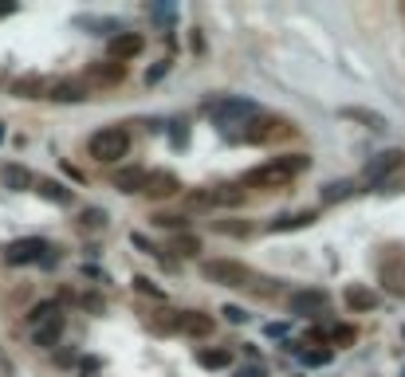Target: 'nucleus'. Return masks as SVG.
Returning <instances> with one entry per match:
<instances>
[{"mask_svg": "<svg viewBox=\"0 0 405 377\" xmlns=\"http://www.w3.org/2000/svg\"><path fill=\"white\" fill-rule=\"evenodd\" d=\"M311 165L307 154H284V157H271L268 165H256V169L244 173V185L248 188H279L287 185L291 177H299L303 169Z\"/></svg>", "mask_w": 405, "mask_h": 377, "instance_id": "1", "label": "nucleus"}, {"mask_svg": "<svg viewBox=\"0 0 405 377\" xmlns=\"http://www.w3.org/2000/svg\"><path fill=\"white\" fill-rule=\"evenodd\" d=\"M201 275H205L209 283H221V287H248L256 291V271L244 263H236V259H205L201 263Z\"/></svg>", "mask_w": 405, "mask_h": 377, "instance_id": "2", "label": "nucleus"}, {"mask_svg": "<svg viewBox=\"0 0 405 377\" xmlns=\"http://www.w3.org/2000/svg\"><path fill=\"white\" fill-rule=\"evenodd\" d=\"M87 149H91L95 161H119V157H126V149H130V134L122 130V126H103V130L91 134Z\"/></svg>", "mask_w": 405, "mask_h": 377, "instance_id": "3", "label": "nucleus"}, {"mask_svg": "<svg viewBox=\"0 0 405 377\" xmlns=\"http://www.w3.org/2000/svg\"><path fill=\"white\" fill-rule=\"evenodd\" d=\"M44 256H48V240H40V236H24V240H12L9 248H4V263L9 267L40 263Z\"/></svg>", "mask_w": 405, "mask_h": 377, "instance_id": "4", "label": "nucleus"}, {"mask_svg": "<svg viewBox=\"0 0 405 377\" xmlns=\"http://www.w3.org/2000/svg\"><path fill=\"white\" fill-rule=\"evenodd\" d=\"M209 114H213L216 122H244V118L256 114V102H248V99H216V102H209Z\"/></svg>", "mask_w": 405, "mask_h": 377, "instance_id": "5", "label": "nucleus"}, {"mask_svg": "<svg viewBox=\"0 0 405 377\" xmlns=\"http://www.w3.org/2000/svg\"><path fill=\"white\" fill-rule=\"evenodd\" d=\"M142 51H146V36H138V31H119L111 39V63L126 67V59H138Z\"/></svg>", "mask_w": 405, "mask_h": 377, "instance_id": "6", "label": "nucleus"}, {"mask_svg": "<svg viewBox=\"0 0 405 377\" xmlns=\"http://www.w3.org/2000/svg\"><path fill=\"white\" fill-rule=\"evenodd\" d=\"M142 193L150 196V201H166V196L181 193V181H177V173H169V169H150Z\"/></svg>", "mask_w": 405, "mask_h": 377, "instance_id": "7", "label": "nucleus"}, {"mask_svg": "<svg viewBox=\"0 0 405 377\" xmlns=\"http://www.w3.org/2000/svg\"><path fill=\"white\" fill-rule=\"evenodd\" d=\"M401 165H405L401 149H386V154H378L370 165H366V181H378V185H381V181H386L389 173H397Z\"/></svg>", "mask_w": 405, "mask_h": 377, "instance_id": "8", "label": "nucleus"}, {"mask_svg": "<svg viewBox=\"0 0 405 377\" xmlns=\"http://www.w3.org/2000/svg\"><path fill=\"white\" fill-rule=\"evenodd\" d=\"M213 314H201V311H181L177 314V334H189V338H209L213 334Z\"/></svg>", "mask_w": 405, "mask_h": 377, "instance_id": "9", "label": "nucleus"}, {"mask_svg": "<svg viewBox=\"0 0 405 377\" xmlns=\"http://www.w3.org/2000/svg\"><path fill=\"white\" fill-rule=\"evenodd\" d=\"M146 177H150V169H142V165H122V169L114 173V188L126 193V196H134V193L146 188Z\"/></svg>", "mask_w": 405, "mask_h": 377, "instance_id": "10", "label": "nucleus"}, {"mask_svg": "<svg viewBox=\"0 0 405 377\" xmlns=\"http://www.w3.org/2000/svg\"><path fill=\"white\" fill-rule=\"evenodd\" d=\"M326 303H331V298H326V291H295V295L287 298L291 314H319Z\"/></svg>", "mask_w": 405, "mask_h": 377, "instance_id": "11", "label": "nucleus"}, {"mask_svg": "<svg viewBox=\"0 0 405 377\" xmlns=\"http://www.w3.org/2000/svg\"><path fill=\"white\" fill-rule=\"evenodd\" d=\"M342 303H346L350 311H374V306H378V295H374L370 287H358V283H350V287L342 291Z\"/></svg>", "mask_w": 405, "mask_h": 377, "instance_id": "12", "label": "nucleus"}, {"mask_svg": "<svg viewBox=\"0 0 405 377\" xmlns=\"http://www.w3.org/2000/svg\"><path fill=\"white\" fill-rule=\"evenodd\" d=\"M59 334H64V311H59V314H51L48 322H40V326L32 330L36 346H44V350H48V346H56V342H59Z\"/></svg>", "mask_w": 405, "mask_h": 377, "instance_id": "13", "label": "nucleus"}, {"mask_svg": "<svg viewBox=\"0 0 405 377\" xmlns=\"http://www.w3.org/2000/svg\"><path fill=\"white\" fill-rule=\"evenodd\" d=\"M87 79L91 83H103V86H114L126 79V67L122 63H95V67H87Z\"/></svg>", "mask_w": 405, "mask_h": 377, "instance_id": "14", "label": "nucleus"}, {"mask_svg": "<svg viewBox=\"0 0 405 377\" xmlns=\"http://www.w3.org/2000/svg\"><path fill=\"white\" fill-rule=\"evenodd\" d=\"M0 181H4V188H12V193H24V188H32V169H24V165H4L0 169Z\"/></svg>", "mask_w": 405, "mask_h": 377, "instance_id": "15", "label": "nucleus"}, {"mask_svg": "<svg viewBox=\"0 0 405 377\" xmlns=\"http://www.w3.org/2000/svg\"><path fill=\"white\" fill-rule=\"evenodd\" d=\"M315 224V212H287V216H276L268 224V232H295V228Z\"/></svg>", "mask_w": 405, "mask_h": 377, "instance_id": "16", "label": "nucleus"}, {"mask_svg": "<svg viewBox=\"0 0 405 377\" xmlns=\"http://www.w3.org/2000/svg\"><path fill=\"white\" fill-rule=\"evenodd\" d=\"M48 99H56V102H83V99H87V86L67 79V83H56V86H51Z\"/></svg>", "mask_w": 405, "mask_h": 377, "instance_id": "17", "label": "nucleus"}, {"mask_svg": "<svg viewBox=\"0 0 405 377\" xmlns=\"http://www.w3.org/2000/svg\"><path fill=\"white\" fill-rule=\"evenodd\" d=\"M213 204H221L216 188H189L185 193V208H213Z\"/></svg>", "mask_w": 405, "mask_h": 377, "instance_id": "18", "label": "nucleus"}, {"mask_svg": "<svg viewBox=\"0 0 405 377\" xmlns=\"http://www.w3.org/2000/svg\"><path fill=\"white\" fill-rule=\"evenodd\" d=\"M232 361L229 350H197V366L201 369H224Z\"/></svg>", "mask_w": 405, "mask_h": 377, "instance_id": "19", "label": "nucleus"}, {"mask_svg": "<svg viewBox=\"0 0 405 377\" xmlns=\"http://www.w3.org/2000/svg\"><path fill=\"white\" fill-rule=\"evenodd\" d=\"M342 118H354V122H366L370 130H386V118L374 114V110H358V106H342Z\"/></svg>", "mask_w": 405, "mask_h": 377, "instance_id": "20", "label": "nucleus"}, {"mask_svg": "<svg viewBox=\"0 0 405 377\" xmlns=\"http://www.w3.org/2000/svg\"><path fill=\"white\" fill-rule=\"evenodd\" d=\"M174 251L181 259H193V256H201V240H197V236H189V232H177L174 236Z\"/></svg>", "mask_w": 405, "mask_h": 377, "instance_id": "21", "label": "nucleus"}, {"mask_svg": "<svg viewBox=\"0 0 405 377\" xmlns=\"http://www.w3.org/2000/svg\"><path fill=\"white\" fill-rule=\"evenodd\" d=\"M40 196H44V201H56V204H71V201H75L71 188L56 185V181H44V185H40Z\"/></svg>", "mask_w": 405, "mask_h": 377, "instance_id": "22", "label": "nucleus"}, {"mask_svg": "<svg viewBox=\"0 0 405 377\" xmlns=\"http://www.w3.org/2000/svg\"><path fill=\"white\" fill-rule=\"evenodd\" d=\"M331 358H334V350H331V346H319V350H299V361H303V366H311V369L326 366Z\"/></svg>", "mask_w": 405, "mask_h": 377, "instance_id": "23", "label": "nucleus"}, {"mask_svg": "<svg viewBox=\"0 0 405 377\" xmlns=\"http://www.w3.org/2000/svg\"><path fill=\"white\" fill-rule=\"evenodd\" d=\"M346 196H350V181H331V185H323V204L346 201Z\"/></svg>", "mask_w": 405, "mask_h": 377, "instance_id": "24", "label": "nucleus"}, {"mask_svg": "<svg viewBox=\"0 0 405 377\" xmlns=\"http://www.w3.org/2000/svg\"><path fill=\"white\" fill-rule=\"evenodd\" d=\"M51 314H59V306H56V303H51V298H48V303H36V306H32V311H28V322H32V330H36V326H40V322H48V318H51Z\"/></svg>", "mask_w": 405, "mask_h": 377, "instance_id": "25", "label": "nucleus"}, {"mask_svg": "<svg viewBox=\"0 0 405 377\" xmlns=\"http://www.w3.org/2000/svg\"><path fill=\"white\" fill-rule=\"evenodd\" d=\"M40 91H44V83H40V79H20V83L16 86H12V94H20V99H40Z\"/></svg>", "mask_w": 405, "mask_h": 377, "instance_id": "26", "label": "nucleus"}, {"mask_svg": "<svg viewBox=\"0 0 405 377\" xmlns=\"http://www.w3.org/2000/svg\"><path fill=\"white\" fill-rule=\"evenodd\" d=\"M79 224H83V228H103V224H106V212H103V208H83Z\"/></svg>", "mask_w": 405, "mask_h": 377, "instance_id": "27", "label": "nucleus"}, {"mask_svg": "<svg viewBox=\"0 0 405 377\" xmlns=\"http://www.w3.org/2000/svg\"><path fill=\"white\" fill-rule=\"evenodd\" d=\"M216 232H224V236H236V240H244V236H252V228H248V224H229V220H216Z\"/></svg>", "mask_w": 405, "mask_h": 377, "instance_id": "28", "label": "nucleus"}, {"mask_svg": "<svg viewBox=\"0 0 405 377\" xmlns=\"http://www.w3.org/2000/svg\"><path fill=\"white\" fill-rule=\"evenodd\" d=\"M134 287L142 291V295H150V298H161V287H154V283L146 279V275H138V279H134Z\"/></svg>", "mask_w": 405, "mask_h": 377, "instance_id": "29", "label": "nucleus"}, {"mask_svg": "<svg viewBox=\"0 0 405 377\" xmlns=\"http://www.w3.org/2000/svg\"><path fill=\"white\" fill-rule=\"evenodd\" d=\"M154 224H161V228H177V232H181L185 220H181V216H169V212H161V216H154Z\"/></svg>", "mask_w": 405, "mask_h": 377, "instance_id": "30", "label": "nucleus"}, {"mask_svg": "<svg viewBox=\"0 0 405 377\" xmlns=\"http://www.w3.org/2000/svg\"><path fill=\"white\" fill-rule=\"evenodd\" d=\"M331 338H334V346H350V342H354V326H339Z\"/></svg>", "mask_w": 405, "mask_h": 377, "instance_id": "31", "label": "nucleus"}, {"mask_svg": "<svg viewBox=\"0 0 405 377\" xmlns=\"http://www.w3.org/2000/svg\"><path fill=\"white\" fill-rule=\"evenodd\" d=\"M130 243H134V248H142V251H146V256H154V251H158V248H154V243H150V240H146V236H142V232H134V236H130Z\"/></svg>", "mask_w": 405, "mask_h": 377, "instance_id": "32", "label": "nucleus"}, {"mask_svg": "<svg viewBox=\"0 0 405 377\" xmlns=\"http://www.w3.org/2000/svg\"><path fill=\"white\" fill-rule=\"evenodd\" d=\"M221 314H224V318H229V322H244V318H248V314L240 311V306H224Z\"/></svg>", "mask_w": 405, "mask_h": 377, "instance_id": "33", "label": "nucleus"}, {"mask_svg": "<svg viewBox=\"0 0 405 377\" xmlns=\"http://www.w3.org/2000/svg\"><path fill=\"white\" fill-rule=\"evenodd\" d=\"M166 71H169V63H158L154 71H146V83H158V79L166 75Z\"/></svg>", "mask_w": 405, "mask_h": 377, "instance_id": "34", "label": "nucleus"}, {"mask_svg": "<svg viewBox=\"0 0 405 377\" xmlns=\"http://www.w3.org/2000/svg\"><path fill=\"white\" fill-rule=\"evenodd\" d=\"M284 334H287L284 322H271V326H268V338H284Z\"/></svg>", "mask_w": 405, "mask_h": 377, "instance_id": "35", "label": "nucleus"}, {"mask_svg": "<svg viewBox=\"0 0 405 377\" xmlns=\"http://www.w3.org/2000/svg\"><path fill=\"white\" fill-rule=\"evenodd\" d=\"M236 377H264V369H260V366H248V369H240Z\"/></svg>", "mask_w": 405, "mask_h": 377, "instance_id": "36", "label": "nucleus"}, {"mask_svg": "<svg viewBox=\"0 0 405 377\" xmlns=\"http://www.w3.org/2000/svg\"><path fill=\"white\" fill-rule=\"evenodd\" d=\"M9 12H12V8H0V16H9Z\"/></svg>", "mask_w": 405, "mask_h": 377, "instance_id": "37", "label": "nucleus"}, {"mask_svg": "<svg viewBox=\"0 0 405 377\" xmlns=\"http://www.w3.org/2000/svg\"><path fill=\"white\" fill-rule=\"evenodd\" d=\"M0 141H4V130H0Z\"/></svg>", "mask_w": 405, "mask_h": 377, "instance_id": "38", "label": "nucleus"}, {"mask_svg": "<svg viewBox=\"0 0 405 377\" xmlns=\"http://www.w3.org/2000/svg\"><path fill=\"white\" fill-rule=\"evenodd\" d=\"M83 377H87V373H83Z\"/></svg>", "mask_w": 405, "mask_h": 377, "instance_id": "39", "label": "nucleus"}, {"mask_svg": "<svg viewBox=\"0 0 405 377\" xmlns=\"http://www.w3.org/2000/svg\"><path fill=\"white\" fill-rule=\"evenodd\" d=\"M401 377H405V373H401Z\"/></svg>", "mask_w": 405, "mask_h": 377, "instance_id": "40", "label": "nucleus"}]
</instances>
